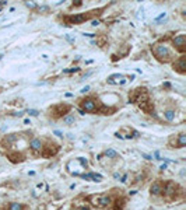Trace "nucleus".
<instances>
[{"instance_id": "obj_14", "label": "nucleus", "mask_w": 186, "mask_h": 210, "mask_svg": "<svg viewBox=\"0 0 186 210\" xmlns=\"http://www.w3.org/2000/svg\"><path fill=\"white\" fill-rule=\"evenodd\" d=\"M185 144H186V136L185 135H179V139H178L176 146H178V147H183Z\"/></svg>"}, {"instance_id": "obj_15", "label": "nucleus", "mask_w": 186, "mask_h": 210, "mask_svg": "<svg viewBox=\"0 0 186 210\" xmlns=\"http://www.w3.org/2000/svg\"><path fill=\"white\" fill-rule=\"evenodd\" d=\"M164 116L167 121H174V118H175V112L174 111H165Z\"/></svg>"}, {"instance_id": "obj_16", "label": "nucleus", "mask_w": 186, "mask_h": 210, "mask_svg": "<svg viewBox=\"0 0 186 210\" xmlns=\"http://www.w3.org/2000/svg\"><path fill=\"white\" fill-rule=\"evenodd\" d=\"M105 156H108V157H118V153L115 150H111V149H109V150L105 151Z\"/></svg>"}, {"instance_id": "obj_6", "label": "nucleus", "mask_w": 186, "mask_h": 210, "mask_svg": "<svg viewBox=\"0 0 186 210\" xmlns=\"http://www.w3.org/2000/svg\"><path fill=\"white\" fill-rule=\"evenodd\" d=\"M70 111L69 105H63V104H59L56 107L52 108V112L55 116H62V115H66V113Z\"/></svg>"}, {"instance_id": "obj_19", "label": "nucleus", "mask_w": 186, "mask_h": 210, "mask_svg": "<svg viewBox=\"0 0 186 210\" xmlns=\"http://www.w3.org/2000/svg\"><path fill=\"white\" fill-rule=\"evenodd\" d=\"M25 4L28 6V7H35V3H30V1H27Z\"/></svg>"}, {"instance_id": "obj_7", "label": "nucleus", "mask_w": 186, "mask_h": 210, "mask_svg": "<svg viewBox=\"0 0 186 210\" xmlns=\"http://www.w3.org/2000/svg\"><path fill=\"white\" fill-rule=\"evenodd\" d=\"M108 83L109 84H125L126 83V79L123 74H112L109 79H108Z\"/></svg>"}, {"instance_id": "obj_13", "label": "nucleus", "mask_w": 186, "mask_h": 210, "mask_svg": "<svg viewBox=\"0 0 186 210\" xmlns=\"http://www.w3.org/2000/svg\"><path fill=\"white\" fill-rule=\"evenodd\" d=\"M24 207H22L20 203H11V205H9L7 207H6V210H22Z\"/></svg>"}, {"instance_id": "obj_12", "label": "nucleus", "mask_w": 186, "mask_h": 210, "mask_svg": "<svg viewBox=\"0 0 186 210\" xmlns=\"http://www.w3.org/2000/svg\"><path fill=\"white\" fill-rule=\"evenodd\" d=\"M81 177L84 179H94L97 182H99L102 179V175H99V174H88V175H81Z\"/></svg>"}, {"instance_id": "obj_21", "label": "nucleus", "mask_w": 186, "mask_h": 210, "mask_svg": "<svg viewBox=\"0 0 186 210\" xmlns=\"http://www.w3.org/2000/svg\"><path fill=\"white\" fill-rule=\"evenodd\" d=\"M162 17H165V13H162V14H161V16H158V17H157V18H155V20H157V21H158V20H161V18H162Z\"/></svg>"}, {"instance_id": "obj_1", "label": "nucleus", "mask_w": 186, "mask_h": 210, "mask_svg": "<svg viewBox=\"0 0 186 210\" xmlns=\"http://www.w3.org/2000/svg\"><path fill=\"white\" fill-rule=\"evenodd\" d=\"M104 10V9H99V10H94V11H90V13H87V14H79V16H67L64 17V20L67 22H70V24H81L83 21H85V20H90L92 16H98L101 11Z\"/></svg>"}, {"instance_id": "obj_3", "label": "nucleus", "mask_w": 186, "mask_h": 210, "mask_svg": "<svg viewBox=\"0 0 186 210\" xmlns=\"http://www.w3.org/2000/svg\"><path fill=\"white\" fill-rule=\"evenodd\" d=\"M176 189H178V185H175L174 182H167L161 189V193L165 195V198L168 200H172L176 196Z\"/></svg>"}, {"instance_id": "obj_18", "label": "nucleus", "mask_w": 186, "mask_h": 210, "mask_svg": "<svg viewBox=\"0 0 186 210\" xmlns=\"http://www.w3.org/2000/svg\"><path fill=\"white\" fill-rule=\"evenodd\" d=\"M28 113H30V115H34V116H35V115H38V112H37V111H34V109L28 111Z\"/></svg>"}, {"instance_id": "obj_11", "label": "nucleus", "mask_w": 186, "mask_h": 210, "mask_svg": "<svg viewBox=\"0 0 186 210\" xmlns=\"http://www.w3.org/2000/svg\"><path fill=\"white\" fill-rule=\"evenodd\" d=\"M161 189H162V183L161 182L153 183V186H151V193L153 195H159L161 193Z\"/></svg>"}, {"instance_id": "obj_10", "label": "nucleus", "mask_w": 186, "mask_h": 210, "mask_svg": "<svg viewBox=\"0 0 186 210\" xmlns=\"http://www.w3.org/2000/svg\"><path fill=\"white\" fill-rule=\"evenodd\" d=\"M30 147H31V150L37 154V151H39L42 149V143H41V140L39 139H34L31 140V143H30Z\"/></svg>"}, {"instance_id": "obj_9", "label": "nucleus", "mask_w": 186, "mask_h": 210, "mask_svg": "<svg viewBox=\"0 0 186 210\" xmlns=\"http://www.w3.org/2000/svg\"><path fill=\"white\" fill-rule=\"evenodd\" d=\"M174 69L178 70V71L182 73V74L185 73V58H183V56H181V58L174 63Z\"/></svg>"}, {"instance_id": "obj_4", "label": "nucleus", "mask_w": 186, "mask_h": 210, "mask_svg": "<svg viewBox=\"0 0 186 210\" xmlns=\"http://www.w3.org/2000/svg\"><path fill=\"white\" fill-rule=\"evenodd\" d=\"M132 102H140V105L147 100V90L146 88H137L129 95Z\"/></svg>"}, {"instance_id": "obj_17", "label": "nucleus", "mask_w": 186, "mask_h": 210, "mask_svg": "<svg viewBox=\"0 0 186 210\" xmlns=\"http://www.w3.org/2000/svg\"><path fill=\"white\" fill-rule=\"evenodd\" d=\"M64 122H66V123H71V122H74V116H67V118H64Z\"/></svg>"}, {"instance_id": "obj_8", "label": "nucleus", "mask_w": 186, "mask_h": 210, "mask_svg": "<svg viewBox=\"0 0 186 210\" xmlns=\"http://www.w3.org/2000/svg\"><path fill=\"white\" fill-rule=\"evenodd\" d=\"M185 41H186L185 35H178V37L174 39V45L176 46V49H179L181 52H183V51H185Z\"/></svg>"}, {"instance_id": "obj_2", "label": "nucleus", "mask_w": 186, "mask_h": 210, "mask_svg": "<svg viewBox=\"0 0 186 210\" xmlns=\"http://www.w3.org/2000/svg\"><path fill=\"white\" fill-rule=\"evenodd\" d=\"M153 53L159 62H168L169 60V51L164 45H154L153 46Z\"/></svg>"}, {"instance_id": "obj_5", "label": "nucleus", "mask_w": 186, "mask_h": 210, "mask_svg": "<svg viewBox=\"0 0 186 210\" xmlns=\"http://www.w3.org/2000/svg\"><path fill=\"white\" fill-rule=\"evenodd\" d=\"M81 108L83 111L81 112H94L97 109V102L92 100V98H87V100H83L81 101Z\"/></svg>"}, {"instance_id": "obj_20", "label": "nucleus", "mask_w": 186, "mask_h": 210, "mask_svg": "<svg viewBox=\"0 0 186 210\" xmlns=\"http://www.w3.org/2000/svg\"><path fill=\"white\" fill-rule=\"evenodd\" d=\"M88 90H90V87H88V86H85L84 88L81 90V92H85V91H88Z\"/></svg>"}]
</instances>
